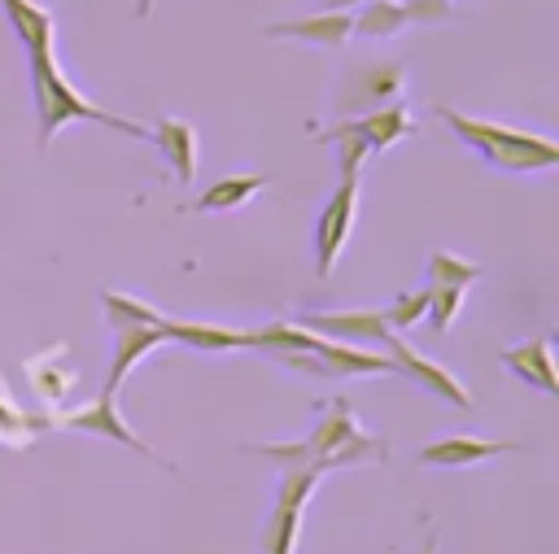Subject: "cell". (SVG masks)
Instances as JSON below:
<instances>
[{"label": "cell", "mask_w": 559, "mask_h": 554, "mask_svg": "<svg viewBox=\"0 0 559 554\" xmlns=\"http://www.w3.org/2000/svg\"><path fill=\"white\" fill-rule=\"evenodd\" d=\"M301 327L341 345H380L389 336L384 310H323V314H306Z\"/></svg>", "instance_id": "cell-8"}, {"label": "cell", "mask_w": 559, "mask_h": 554, "mask_svg": "<svg viewBox=\"0 0 559 554\" xmlns=\"http://www.w3.org/2000/svg\"><path fill=\"white\" fill-rule=\"evenodd\" d=\"M148 144H157V153L166 157L170 174L183 188L197 179V131H192V122H183V118H157L148 127Z\"/></svg>", "instance_id": "cell-11"}, {"label": "cell", "mask_w": 559, "mask_h": 554, "mask_svg": "<svg viewBox=\"0 0 559 554\" xmlns=\"http://www.w3.org/2000/svg\"><path fill=\"white\" fill-rule=\"evenodd\" d=\"M406 26H411V22H406L402 0H367L362 13L354 17V35H362V39H393V35H402Z\"/></svg>", "instance_id": "cell-19"}, {"label": "cell", "mask_w": 559, "mask_h": 554, "mask_svg": "<svg viewBox=\"0 0 559 554\" xmlns=\"http://www.w3.org/2000/svg\"><path fill=\"white\" fill-rule=\"evenodd\" d=\"M66 427H74V432H92V436H105V441H118V445H127L131 454H140V458H153V462H162L131 427H127V419L118 414V401L109 397V393H100L92 406H83V410H74V414H66ZM162 467H170V462H162Z\"/></svg>", "instance_id": "cell-9"}, {"label": "cell", "mask_w": 559, "mask_h": 554, "mask_svg": "<svg viewBox=\"0 0 559 554\" xmlns=\"http://www.w3.org/2000/svg\"><path fill=\"white\" fill-rule=\"evenodd\" d=\"M266 188V174H223L218 183H210L192 209H205V214H227V209H240L249 196H258Z\"/></svg>", "instance_id": "cell-18"}, {"label": "cell", "mask_w": 559, "mask_h": 554, "mask_svg": "<svg viewBox=\"0 0 559 554\" xmlns=\"http://www.w3.org/2000/svg\"><path fill=\"white\" fill-rule=\"evenodd\" d=\"M306 449H310V467L323 475V471H336V467H358V462H384L389 445L380 436H367L349 410V401H332L328 414L319 419L314 436H306Z\"/></svg>", "instance_id": "cell-3"}, {"label": "cell", "mask_w": 559, "mask_h": 554, "mask_svg": "<svg viewBox=\"0 0 559 554\" xmlns=\"http://www.w3.org/2000/svg\"><path fill=\"white\" fill-rule=\"evenodd\" d=\"M424 279H428V288H467L472 279H480V266L476 262H467V257H454V253H445V249H437L432 257H428V270H424Z\"/></svg>", "instance_id": "cell-21"}, {"label": "cell", "mask_w": 559, "mask_h": 554, "mask_svg": "<svg viewBox=\"0 0 559 554\" xmlns=\"http://www.w3.org/2000/svg\"><path fill=\"white\" fill-rule=\"evenodd\" d=\"M502 366H507L511 375H520L524 384H533V388H542V393L559 397L555 349H550V340H546V336H533V340H524V345H511V349H502Z\"/></svg>", "instance_id": "cell-12"}, {"label": "cell", "mask_w": 559, "mask_h": 554, "mask_svg": "<svg viewBox=\"0 0 559 554\" xmlns=\"http://www.w3.org/2000/svg\"><path fill=\"white\" fill-rule=\"evenodd\" d=\"M100 305H105V323L109 332L118 327H162V310H153L148 301H135L127 292H100Z\"/></svg>", "instance_id": "cell-20"}, {"label": "cell", "mask_w": 559, "mask_h": 554, "mask_svg": "<svg viewBox=\"0 0 559 554\" xmlns=\"http://www.w3.org/2000/svg\"><path fill=\"white\" fill-rule=\"evenodd\" d=\"M4 17H9V31L17 35V44L26 52H48L57 48V22L52 13L39 4V0H0Z\"/></svg>", "instance_id": "cell-15"}, {"label": "cell", "mask_w": 559, "mask_h": 554, "mask_svg": "<svg viewBox=\"0 0 559 554\" xmlns=\"http://www.w3.org/2000/svg\"><path fill=\"white\" fill-rule=\"evenodd\" d=\"M153 13V0H135V17H148Z\"/></svg>", "instance_id": "cell-28"}, {"label": "cell", "mask_w": 559, "mask_h": 554, "mask_svg": "<svg viewBox=\"0 0 559 554\" xmlns=\"http://www.w3.org/2000/svg\"><path fill=\"white\" fill-rule=\"evenodd\" d=\"M271 39H301V44H319V48H345L354 35V17L349 9H323L314 17H293V22H275L266 26Z\"/></svg>", "instance_id": "cell-10"}, {"label": "cell", "mask_w": 559, "mask_h": 554, "mask_svg": "<svg viewBox=\"0 0 559 554\" xmlns=\"http://www.w3.org/2000/svg\"><path fill=\"white\" fill-rule=\"evenodd\" d=\"M380 345L389 349V358H393V366H397V375H406V380H415V384H424L428 393H437L441 401H454L459 410H472V393H467V388H463V384H459V380H454V375H450L445 366H437V362H428V358H424L419 349H411V345H406L402 336H393V332H389V336H384Z\"/></svg>", "instance_id": "cell-7"}, {"label": "cell", "mask_w": 559, "mask_h": 554, "mask_svg": "<svg viewBox=\"0 0 559 554\" xmlns=\"http://www.w3.org/2000/svg\"><path fill=\"white\" fill-rule=\"evenodd\" d=\"M26 65H31V96H35V118H39V148H48L52 135H57L66 122H96V127H109V131H118V135L148 140V127H140V122H131V118H118V113L92 105V100L61 74L57 48H48V52H26Z\"/></svg>", "instance_id": "cell-1"}, {"label": "cell", "mask_w": 559, "mask_h": 554, "mask_svg": "<svg viewBox=\"0 0 559 554\" xmlns=\"http://www.w3.org/2000/svg\"><path fill=\"white\" fill-rule=\"evenodd\" d=\"M162 336H166V340H179V345H188V349H201V353L249 349V332L210 327V323H170V318H162Z\"/></svg>", "instance_id": "cell-17"}, {"label": "cell", "mask_w": 559, "mask_h": 554, "mask_svg": "<svg viewBox=\"0 0 559 554\" xmlns=\"http://www.w3.org/2000/svg\"><path fill=\"white\" fill-rule=\"evenodd\" d=\"M437 118H441L467 148H476V153H480L489 166H498V170L528 174V170H550V166L559 161V144L546 140V135L515 131V127L485 122V118H467V113H454L450 105H437Z\"/></svg>", "instance_id": "cell-2"}, {"label": "cell", "mask_w": 559, "mask_h": 554, "mask_svg": "<svg viewBox=\"0 0 559 554\" xmlns=\"http://www.w3.org/2000/svg\"><path fill=\"white\" fill-rule=\"evenodd\" d=\"M314 484H319V471H314V467L280 471L275 506H271V519H266V532H262V554H297L301 506H306V497L314 493Z\"/></svg>", "instance_id": "cell-4"}, {"label": "cell", "mask_w": 559, "mask_h": 554, "mask_svg": "<svg viewBox=\"0 0 559 554\" xmlns=\"http://www.w3.org/2000/svg\"><path fill=\"white\" fill-rule=\"evenodd\" d=\"M0 427H4V432H31L35 419H26V414H17L9 401H0Z\"/></svg>", "instance_id": "cell-26"}, {"label": "cell", "mask_w": 559, "mask_h": 554, "mask_svg": "<svg viewBox=\"0 0 559 554\" xmlns=\"http://www.w3.org/2000/svg\"><path fill=\"white\" fill-rule=\"evenodd\" d=\"M411 127H415L411 109L393 100V105H376L371 113H362V118H354V122H341V127L323 131V144L354 140V144H362L367 153H384V148H393L397 140H406Z\"/></svg>", "instance_id": "cell-6"}, {"label": "cell", "mask_w": 559, "mask_h": 554, "mask_svg": "<svg viewBox=\"0 0 559 554\" xmlns=\"http://www.w3.org/2000/svg\"><path fill=\"white\" fill-rule=\"evenodd\" d=\"M463 292L467 288H428V323H432V332H445L450 323H454V314H459V305H463Z\"/></svg>", "instance_id": "cell-23"}, {"label": "cell", "mask_w": 559, "mask_h": 554, "mask_svg": "<svg viewBox=\"0 0 559 554\" xmlns=\"http://www.w3.org/2000/svg\"><path fill=\"white\" fill-rule=\"evenodd\" d=\"M406 9V22H419V26H432V22H450L454 9L450 0H402Z\"/></svg>", "instance_id": "cell-25"}, {"label": "cell", "mask_w": 559, "mask_h": 554, "mask_svg": "<svg viewBox=\"0 0 559 554\" xmlns=\"http://www.w3.org/2000/svg\"><path fill=\"white\" fill-rule=\"evenodd\" d=\"M314 358L328 366V380H345V375H397V366H393L389 353H367L358 345H341V340H328V336H319Z\"/></svg>", "instance_id": "cell-13"}, {"label": "cell", "mask_w": 559, "mask_h": 554, "mask_svg": "<svg viewBox=\"0 0 559 554\" xmlns=\"http://www.w3.org/2000/svg\"><path fill=\"white\" fill-rule=\"evenodd\" d=\"M354 4H367V0H323V9H354Z\"/></svg>", "instance_id": "cell-27"}, {"label": "cell", "mask_w": 559, "mask_h": 554, "mask_svg": "<svg viewBox=\"0 0 559 554\" xmlns=\"http://www.w3.org/2000/svg\"><path fill=\"white\" fill-rule=\"evenodd\" d=\"M253 454H266L280 471H293V467H310V449H306V441H288V445H253Z\"/></svg>", "instance_id": "cell-24"}, {"label": "cell", "mask_w": 559, "mask_h": 554, "mask_svg": "<svg viewBox=\"0 0 559 554\" xmlns=\"http://www.w3.org/2000/svg\"><path fill=\"white\" fill-rule=\"evenodd\" d=\"M424 314H428V284H424V288H415V292H402V297L384 310L389 332H406V327H415Z\"/></svg>", "instance_id": "cell-22"}, {"label": "cell", "mask_w": 559, "mask_h": 554, "mask_svg": "<svg viewBox=\"0 0 559 554\" xmlns=\"http://www.w3.org/2000/svg\"><path fill=\"white\" fill-rule=\"evenodd\" d=\"M515 441H480V436H445V441H432L419 449V462L424 467H472V462H485L493 454H511Z\"/></svg>", "instance_id": "cell-16"}, {"label": "cell", "mask_w": 559, "mask_h": 554, "mask_svg": "<svg viewBox=\"0 0 559 554\" xmlns=\"http://www.w3.org/2000/svg\"><path fill=\"white\" fill-rule=\"evenodd\" d=\"M162 340H166V336H162V327H118V332H114V358H109L105 393H109V397H118V388H122V380L131 375V366H135V362H144Z\"/></svg>", "instance_id": "cell-14"}, {"label": "cell", "mask_w": 559, "mask_h": 554, "mask_svg": "<svg viewBox=\"0 0 559 554\" xmlns=\"http://www.w3.org/2000/svg\"><path fill=\"white\" fill-rule=\"evenodd\" d=\"M354 209H358V174H345L336 183V192L328 196V205L319 209V218H314V266H319V275H332L336 257L345 253L349 231H354Z\"/></svg>", "instance_id": "cell-5"}]
</instances>
